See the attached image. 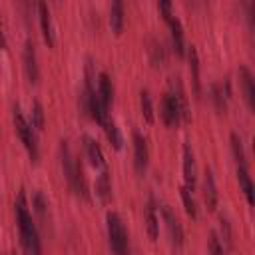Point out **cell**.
Here are the masks:
<instances>
[{
    "label": "cell",
    "mask_w": 255,
    "mask_h": 255,
    "mask_svg": "<svg viewBox=\"0 0 255 255\" xmlns=\"http://www.w3.org/2000/svg\"><path fill=\"white\" fill-rule=\"evenodd\" d=\"M237 181H239V189L243 191L247 203L253 205V181L245 165H237Z\"/></svg>",
    "instance_id": "ffe728a7"
},
{
    "label": "cell",
    "mask_w": 255,
    "mask_h": 255,
    "mask_svg": "<svg viewBox=\"0 0 255 255\" xmlns=\"http://www.w3.org/2000/svg\"><path fill=\"white\" fill-rule=\"evenodd\" d=\"M60 161H62V169H64V175H66V181H68L70 189H72L78 197L88 199V197H90V191H88V183H86V177H84L82 163H80V159L72 153L70 143H68L66 139L60 141Z\"/></svg>",
    "instance_id": "7a4b0ae2"
},
{
    "label": "cell",
    "mask_w": 255,
    "mask_h": 255,
    "mask_svg": "<svg viewBox=\"0 0 255 255\" xmlns=\"http://www.w3.org/2000/svg\"><path fill=\"white\" fill-rule=\"evenodd\" d=\"M84 151H86V157L90 159V163L98 169H106V159H104V153H102V147L100 143L92 137V135H84Z\"/></svg>",
    "instance_id": "4fadbf2b"
},
{
    "label": "cell",
    "mask_w": 255,
    "mask_h": 255,
    "mask_svg": "<svg viewBox=\"0 0 255 255\" xmlns=\"http://www.w3.org/2000/svg\"><path fill=\"white\" fill-rule=\"evenodd\" d=\"M30 112H32V118H30V124H32V128L34 129H44V108H42V104L38 102V100H34L32 102V108H30Z\"/></svg>",
    "instance_id": "d4e9b609"
},
{
    "label": "cell",
    "mask_w": 255,
    "mask_h": 255,
    "mask_svg": "<svg viewBox=\"0 0 255 255\" xmlns=\"http://www.w3.org/2000/svg\"><path fill=\"white\" fill-rule=\"evenodd\" d=\"M143 219H145V229H147L149 239L155 241L157 235H159V217H157V211H155V201H153V197H149L147 203H145Z\"/></svg>",
    "instance_id": "9a60e30c"
},
{
    "label": "cell",
    "mask_w": 255,
    "mask_h": 255,
    "mask_svg": "<svg viewBox=\"0 0 255 255\" xmlns=\"http://www.w3.org/2000/svg\"><path fill=\"white\" fill-rule=\"evenodd\" d=\"M231 149H233V157H235L237 165H245L247 167V163H245V151H243V141H241V137L235 131L231 133Z\"/></svg>",
    "instance_id": "4316f807"
},
{
    "label": "cell",
    "mask_w": 255,
    "mask_h": 255,
    "mask_svg": "<svg viewBox=\"0 0 255 255\" xmlns=\"http://www.w3.org/2000/svg\"><path fill=\"white\" fill-rule=\"evenodd\" d=\"M110 26L114 32H122L124 28V2L122 0H116L110 6Z\"/></svg>",
    "instance_id": "603a6c76"
},
{
    "label": "cell",
    "mask_w": 255,
    "mask_h": 255,
    "mask_svg": "<svg viewBox=\"0 0 255 255\" xmlns=\"http://www.w3.org/2000/svg\"><path fill=\"white\" fill-rule=\"evenodd\" d=\"M100 126L104 128V131H106V135H108L110 143H112L116 149H120V147H122V143H124V139H122V133H120V129H118L116 122H114L110 116H106V120H104Z\"/></svg>",
    "instance_id": "44dd1931"
},
{
    "label": "cell",
    "mask_w": 255,
    "mask_h": 255,
    "mask_svg": "<svg viewBox=\"0 0 255 255\" xmlns=\"http://www.w3.org/2000/svg\"><path fill=\"white\" fill-rule=\"evenodd\" d=\"M32 205H34V211L42 217H46V211H48V201L44 197L42 191H34V197H32Z\"/></svg>",
    "instance_id": "f546056e"
},
{
    "label": "cell",
    "mask_w": 255,
    "mask_h": 255,
    "mask_svg": "<svg viewBox=\"0 0 255 255\" xmlns=\"http://www.w3.org/2000/svg\"><path fill=\"white\" fill-rule=\"evenodd\" d=\"M159 114H161V120L165 126H177L179 120H181V112H179V106H177V100L171 92H165L163 98H161V106H159Z\"/></svg>",
    "instance_id": "ba28073f"
},
{
    "label": "cell",
    "mask_w": 255,
    "mask_h": 255,
    "mask_svg": "<svg viewBox=\"0 0 255 255\" xmlns=\"http://www.w3.org/2000/svg\"><path fill=\"white\" fill-rule=\"evenodd\" d=\"M12 255H16V253H12Z\"/></svg>",
    "instance_id": "d6a6232c"
},
{
    "label": "cell",
    "mask_w": 255,
    "mask_h": 255,
    "mask_svg": "<svg viewBox=\"0 0 255 255\" xmlns=\"http://www.w3.org/2000/svg\"><path fill=\"white\" fill-rule=\"evenodd\" d=\"M149 56H151V62L157 66L165 60V48L159 40H151V48H149Z\"/></svg>",
    "instance_id": "83f0119b"
},
{
    "label": "cell",
    "mask_w": 255,
    "mask_h": 255,
    "mask_svg": "<svg viewBox=\"0 0 255 255\" xmlns=\"http://www.w3.org/2000/svg\"><path fill=\"white\" fill-rule=\"evenodd\" d=\"M106 223H108V239H110L112 253L114 255H129V237H128L122 217L116 211H108Z\"/></svg>",
    "instance_id": "3957f363"
},
{
    "label": "cell",
    "mask_w": 255,
    "mask_h": 255,
    "mask_svg": "<svg viewBox=\"0 0 255 255\" xmlns=\"http://www.w3.org/2000/svg\"><path fill=\"white\" fill-rule=\"evenodd\" d=\"M147 159H149L147 139L137 129H133V165L137 173H143L147 169Z\"/></svg>",
    "instance_id": "9c48e42d"
},
{
    "label": "cell",
    "mask_w": 255,
    "mask_h": 255,
    "mask_svg": "<svg viewBox=\"0 0 255 255\" xmlns=\"http://www.w3.org/2000/svg\"><path fill=\"white\" fill-rule=\"evenodd\" d=\"M219 221H221V239H223V243H225L227 247H231V245H233V231H231V221H229L225 215H221V217H219Z\"/></svg>",
    "instance_id": "4dcf8cb0"
},
{
    "label": "cell",
    "mask_w": 255,
    "mask_h": 255,
    "mask_svg": "<svg viewBox=\"0 0 255 255\" xmlns=\"http://www.w3.org/2000/svg\"><path fill=\"white\" fill-rule=\"evenodd\" d=\"M157 8L163 12V18L165 22L169 24V30H171V44H173V50L177 52V56H183L185 54V42H183V28H181V22L179 18H175V14L171 12V2H159Z\"/></svg>",
    "instance_id": "5b68a950"
},
{
    "label": "cell",
    "mask_w": 255,
    "mask_h": 255,
    "mask_svg": "<svg viewBox=\"0 0 255 255\" xmlns=\"http://www.w3.org/2000/svg\"><path fill=\"white\" fill-rule=\"evenodd\" d=\"M14 213H16V223L20 229V243L24 247V251L28 255H42V243H40V235L38 229L34 225L32 213L28 209V199H26V191L20 189L14 201Z\"/></svg>",
    "instance_id": "6da1fadb"
},
{
    "label": "cell",
    "mask_w": 255,
    "mask_h": 255,
    "mask_svg": "<svg viewBox=\"0 0 255 255\" xmlns=\"http://www.w3.org/2000/svg\"><path fill=\"white\" fill-rule=\"evenodd\" d=\"M22 60H24V72L30 84H36L40 78V68H38V58H36V44L34 40H26L24 42V50H22Z\"/></svg>",
    "instance_id": "52a82bcc"
},
{
    "label": "cell",
    "mask_w": 255,
    "mask_h": 255,
    "mask_svg": "<svg viewBox=\"0 0 255 255\" xmlns=\"http://www.w3.org/2000/svg\"><path fill=\"white\" fill-rule=\"evenodd\" d=\"M183 185L193 191L195 189V183H197V167H195V155H193V149L189 143L183 145Z\"/></svg>",
    "instance_id": "30bf717a"
},
{
    "label": "cell",
    "mask_w": 255,
    "mask_h": 255,
    "mask_svg": "<svg viewBox=\"0 0 255 255\" xmlns=\"http://www.w3.org/2000/svg\"><path fill=\"white\" fill-rule=\"evenodd\" d=\"M38 16H40V26H42V34L48 46H54V26H52V18H50V8L46 2H38Z\"/></svg>",
    "instance_id": "e0dca14e"
},
{
    "label": "cell",
    "mask_w": 255,
    "mask_h": 255,
    "mask_svg": "<svg viewBox=\"0 0 255 255\" xmlns=\"http://www.w3.org/2000/svg\"><path fill=\"white\" fill-rule=\"evenodd\" d=\"M169 92L175 96L177 100V106H179V112H181V118L187 122L189 120V104H187V96H185V90H183V84L177 76L169 78Z\"/></svg>",
    "instance_id": "2e32d148"
},
{
    "label": "cell",
    "mask_w": 255,
    "mask_h": 255,
    "mask_svg": "<svg viewBox=\"0 0 255 255\" xmlns=\"http://www.w3.org/2000/svg\"><path fill=\"white\" fill-rule=\"evenodd\" d=\"M179 191H181V199H183V207H185V211H187L191 217H197V203H195L193 191H189L185 185H181Z\"/></svg>",
    "instance_id": "484cf974"
},
{
    "label": "cell",
    "mask_w": 255,
    "mask_h": 255,
    "mask_svg": "<svg viewBox=\"0 0 255 255\" xmlns=\"http://www.w3.org/2000/svg\"><path fill=\"white\" fill-rule=\"evenodd\" d=\"M187 60H189V72H191V82H193V92L195 96H201V80H199V56L195 46L187 48Z\"/></svg>",
    "instance_id": "d6986e66"
},
{
    "label": "cell",
    "mask_w": 255,
    "mask_h": 255,
    "mask_svg": "<svg viewBox=\"0 0 255 255\" xmlns=\"http://www.w3.org/2000/svg\"><path fill=\"white\" fill-rule=\"evenodd\" d=\"M207 251H209V255H225V249H223V245H221V241H219L215 231H211L207 235Z\"/></svg>",
    "instance_id": "f1b7e54d"
},
{
    "label": "cell",
    "mask_w": 255,
    "mask_h": 255,
    "mask_svg": "<svg viewBox=\"0 0 255 255\" xmlns=\"http://www.w3.org/2000/svg\"><path fill=\"white\" fill-rule=\"evenodd\" d=\"M96 92H98V98H100L102 106L106 110H110V106L114 102V86H112V80H110V76L106 72H102L98 76V90Z\"/></svg>",
    "instance_id": "ac0fdd59"
},
{
    "label": "cell",
    "mask_w": 255,
    "mask_h": 255,
    "mask_svg": "<svg viewBox=\"0 0 255 255\" xmlns=\"http://www.w3.org/2000/svg\"><path fill=\"white\" fill-rule=\"evenodd\" d=\"M139 106H141V114L145 118V122H153V102H151V96L145 88L139 90Z\"/></svg>",
    "instance_id": "cb8c5ba5"
},
{
    "label": "cell",
    "mask_w": 255,
    "mask_h": 255,
    "mask_svg": "<svg viewBox=\"0 0 255 255\" xmlns=\"http://www.w3.org/2000/svg\"><path fill=\"white\" fill-rule=\"evenodd\" d=\"M239 84H241L247 108L253 110L255 108V80H253V74L247 66H239Z\"/></svg>",
    "instance_id": "7c38bea8"
},
{
    "label": "cell",
    "mask_w": 255,
    "mask_h": 255,
    "mask_svg": "<svg viewBox=\"0 0 255 255\" xmlns=\"http://www.w3.org/2000/svg\"><path fill=\"white\" fill-rule=\"evenodd\" d=\"M96 195L102 199V201H108L112 197V179H110V173L108 169H104L100 173V177L96 179Z\"/></svg>",
    "instance_id": "7402d4cb"
},
{
    "label": "cell",
    "mask_w": 255,
    "mask_h": 255,
    "mask_svg": "<svg viewBox=\"0 0 255 255\" xmlns=\"http://www.w3.org/2000/svg\"><path fill=\"white\" fill-rule=\"evenodd\" d=\"M231 98V90H229V82H213L211 84V100L217 108V112H225L227 110V102Z\"/></svg>",
    "instance_id": "5bb4252c"
},
{
    "label": "cell",
    "mask_w": 255,
    "mask_h": 255,
    "mask_svg": "<svg viewBox=\"0 0 255 255\" xmlns=\"http://www.w3.org/2000/svg\"><path fill=\"white\" fill-rule=\"evenodd\" d=\"M203 199H205V205L209 211H213L217 207V201H219V193H217V183H215V177H213V171L211 167H205L203 171Z\"/></svg>",
    "instance_id": "8fae6325"
},
{
    "label": "cell",
    "mask_w": 255,
    "mask_h": 255,
    "mask_svg": "<svg viewBox=\"0 0 255 255\" xmlns=\"http://www.w3.org/2000/svg\"><path fill=\"white\" fill-rule=\"evenodd\" d=\"M0 48H6V34H4V24H2V14H0Z\"/></svg>",
    "instance_id": "1f68e13d"
},
{
    "label": "cell",
    "mask_w": 255,
    "mask_h": 255,
    "mask_svg": "<svg viewBox=\"0 0 255 255\" xmlns=\"http://www.w3.org/2000/svg\"><path fill=\"white\" fill-rule=\"evenodd\" d=\"M12 120H14V128H16V131H18V135H20L24 147L28 149L32 161H36V159H38V139H36V129H34L32 124L24 118L20 106H14V110H12Z\"/></svg>",
    "instance_id": "277c9868"
},
{
    "label": "cell",
    "mask_w": 255,
    "mask_h": 255,
    "mask_svg": "<svg viewBox=\"0 0 255 255\" xmlns=\"http://www.w3.org/2000/svg\"><path fill=\"white\" fill-rule=\"evenodd\" d=\"M161 217H163V223H165V229H167V235H169L171 243L175 247H181L183 245V227L179 223V217L175 215V211L169 205L161 207Z\"/></svg>",
    "instance_id": "8992f818"
}]
</instances>
